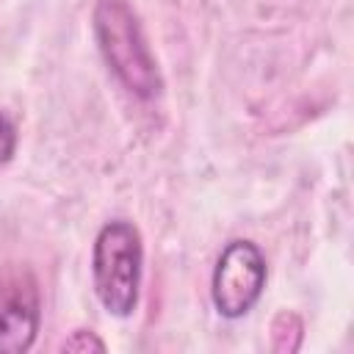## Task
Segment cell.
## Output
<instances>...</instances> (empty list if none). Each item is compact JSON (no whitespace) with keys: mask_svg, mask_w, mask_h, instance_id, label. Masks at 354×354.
Returning <instances> with one entry per match:
<instances>
[{"mask_svg":"<svg viewBox=\"0 0 354 354\" xmlns=\"http://www.w3.org/2000/svg\"><path fill=\"white\" fill-rule=\"evenodd\" d=\"M94 36L105 64L130 94L149 100L160 91L163 83L155 55L149 53L141 22L127 0H97Z\"/></svg>","mask_w":354,"mask_h":354,"instance_id":"cell-1","label":"cell"},{"mask_svg":"<svg viewBox=\"0 0 354 354\" xmlns=\"http://www.w3.org/2000/svg\"><path fill=\"white\" fill-rule=\"evenodd\" d=\"M141 235L138 230L124 221H108L94 241L91 254V277H94V293L100 304L116 315L127 318L138 304V288H141Z\"/></svg>","mask_w":354,"mask_h":354,"instance_id":"cell-2","label":"cell"},{"mask_svg":"<svg viewBox=\"0 0 354 354\" xmlns=\"http://www.w3.org/2000/svg\"><path fill=\"white\" fill-rule=\"evenodd\" d=\"M266 288V260L252 241H230L213 271V307L224 318L246 315Z\"/></svg>","mask_w":354,"mask_h":354,"instance_id":"cell-3","label":"cell"},{"mask_svg":"<svg viewBox=\"0 0 354 354\" xmlns=\"http://www.w3.org/2000/svg\"><path fill=\"white\" fill-rule=\"evenodd\" d=\"M39 288L30 274L11 279L0 296V354H22L39 332Z\"/></svg>","mask_w":354,"mask_h":354,"instance_id":"cell-4","label":"cell"},{"mask_svg":"<svg viewBox=\"0 0 354 354\" xmlns=\"http://www.w3.org/2000/svg\"><path fill=\"white\" fill-rule=\"evenodd\" d=\"M14 149H17V127H14V122L0 111V166H6V163L11 160Z\"/></svg>","mask_w":354,"mask_h":354,"instance_id":"cell-5","label":"cell"},{"mask_svg":"<svg viewBox=\"0 0 354 354\" xmlns=\"http://www.w3.org/2000/svg\"><path fill=\"white\" fill-rule=\"evenodd\" d=\"M61 348H64V351H88V348H94V351H105V343H102L94 332L77 329V332H72V337L64 340Z\"/></svg>","mask_w":354,"mask_h":354,"instance_id":"cell-6","label":"cell"}]
</instances>
